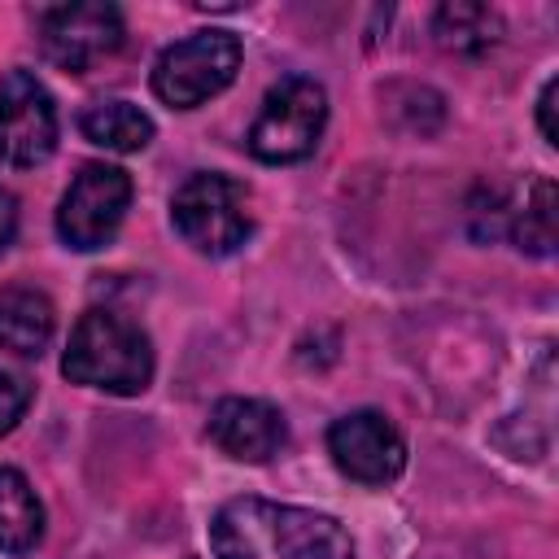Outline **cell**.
Returning a JSON list of instances; mask_svg holds the SVG:
<instances>
[{
  "mask_svg": "<svg viewBox=\"0 0 559 559\" xmlns=\"http://www.w3.org/2000/svg\"><path fill=\"white\" fill-rule=\"evenodd\" d=\"M214 559H354V542L341 520L266 502V498H231L210 520Z\"/></svg>",
  "mask_w": 559,
  "mask_h": 559,
  "instance_id": "6da1fadb",
  "label": "cell"
},
{
  "mask_svg": "<svg viewBox=\"0 0 559 559\" xmlns=\"http://www.w3.org/2000/svg\"><path fill=\"white\" fill-rule=\"evenodd\" d=\"M61 371L70 384L131 397L153 380V345L131 319L114 310H87L70 332Z\"/></svg>",
  "mask_w": 559,
  "mask_h": 559,
  "instance_id": "7a4b0ae2",
  "label": "cell"
},
{
  "mask_svg": "<svg viewBox=\"0 0 559 559\" xmlns=\"http://www.w3.org/2000/svg\"><path fill=\"white\" fill-rule=\"evenodd\" d=\"M170 223L175 231L205 258H227L236 253L249 231H253V214H249V188L218 175V170H201L188 175L175 197H170Z\"/></svg>",
  "mask_w": 559,
  "mask_h": 559,
  "instance_id": "3957f363",
  "label": "cell"
},
{
  "mask_svg": "<svg viewBox=\"0 0 559 559\" xmlns=\"http://www.w3.org/2000/svg\"><path fill=\"white\" fill-rule=\"evenodd\" d=\"M323 122H328L323 83H314L306 74H288L262 96V109L249 127V153L258 162H271V166L301 162L314 153Z\"/></svg>",
  "mask_w": 559,
  "mask_h": 559,
  "instance_id": "277c9868",
  "label": "cell"
},
{
  "mask_svg": "<svg viewBox=\"0 0 559 559\" xmlns=\"http://www.w3.org/2000/svg\"><path fill=\"white\" fill-rule=\"evenodd\" d=\"M240 70V39L231 31H197L153 61V96L170 109H197L218 96Z\"/></svg>",
  "mask_w": 559,
  "mask_h": 559,
  "instance_id": "5b68a950",
  "label": "cell"
},
{
  "mask_svg": "<svg viewBox=\"0 0 559 559\" xmlns=\"http://www.w3.org/2000/svg\"><path fill=\"white\" fill-rule=\"evenodd\" d=\"M127 205H131V175L109 162H87L70 179L57 205V236L79 253L105 249L122 227Z\"/></svg>",
  "mask_w": 559,
  "mask_h": 559,
  "instance_id": "8992f818",
  "label": "cell"
},
{
  "mask_svg": "<svg viewBox=\"0 0 559 559\" xmlns=\"http://www.w3.org/2000/svg\"><path fill=\"white\" fill-rule=\"evenodd\" d=\"M39 44L44 57L66 74H87L96 61L122 48V13L105 0L52 4L39 13Z\"/></svg>",
  "mask_w": 559,
  "mask_h": 559,
  "instance_id": "52a82bcc",
  "label": "cell"
},
{
  "mask_svg": "<svg viewBox=\"0 0 559 559\" xmlns=\"http://www.w3.org/2000/svg\"><path fill=\"white\" fill-rule=\"evenodd\" d=\"M57 148V105L31 70H9L0 79V162L31 170Z\"/></svg>",
  "mask_w": 559,
  "mask_h": 559,
  "instance_id": "ba28073f",
  "label": "cell"
},
{
  "mask_svg": "<svg viewBox=\"0 0 559 559\" xmlns=\"http://www.w3.org/2000/svg\"><path fill=\"white\" fill-rule=\"evenodd\" d=\"M332 463L362 485H389L406 467V441L380 411H349L328 428Z\"/></svg>",
  "mask_w": 559,
  "mask_h": 559,
  "instance_id": "9c48e42d",
  "label": "cell"
},
{
  "mask_svg": "<svg viewBox=\"0 0 559 559\" xmlns=\"http://www.w3.org/2000/svg\"><path fill=\"white\" fill-rule=\"evenodd\" d=\"M205 432L227 459H240V463H266L288 441L284 411L262 402V397H223V402H214Z\"/></svg>",
  "mask_w": 559,
  "mask_h": 559,
  "instance_id": "30bf717a",
  "label": "cell"
},
{
  "mask_svg": "<svg viewBox=\"0 0 559 559\" xmlns=\"http://www.w3.org/2000/svg\"><path fill=\"white\" fill-rule=\"evenodd\" d=\"M57 310L35 288H0V349L17 358H39L52 341Z\"/></svg>",
  "mask_w": 559,
  "mask_h": 559,
  "instance_id": "8fae6325",
  "label": "cell"
},
{
  "mask_svg": "<svg viewBox=\"0 0 559 559\" xmlns=\"http://www.w3.org/2000/svg\"><path fill=\"white\" fill-rule=\"evenodd\" d=\"M44 537V507L17 467H0V550L31 555Z\"/></svg>",
  "mask_w": 559,
  "mask_h": 559,
  "instance_id": "7c38bea8",
  "label": "cell"
},
{
  "mask_svg": "<svg viewBox=\"0 0 559 559\" xmlns=\"http://www.w3.org/2000/svg\"><path fill=\"white\" fill-rule=\"evenodd\" d=\"M79 131L109 153H140L153 140V118L131 100H96L83 109Z\"/></svg>",
  "mask_w": 559,
  "mask_h": 559,
  "instance_id": "4fadbf2b",
  "label": "cell"
},
{
  "mask_svg": "<svg viewBox=\"0 0 559 559\" xmlns=\"http://www.w3.org/2000/svg\"><path fill=\"white\" fill-rule=\"evenodd\" d=\"M432 35H437L441 48L476 57V52H485V48L498 44V35H502V17H498L489 4L454 0V4H441V9L432 13Z\"/></svg>",
  "mask_w": 559,
  "mask_h": 559,
  "instance_id": "5bb4252c",
  "label": "cell"
},
{
  "mask_svg": "<svg viewBox=\"0 0 559 559\" xmlns=\"http://www.w3.org/2000/svg\"><path fill=\"white\" fill-rule=\"evenodd\" d=\"M511 236L524 253L533 258H550L555 245H559V192H555V179L537 175L524 192V205L515 210V223H511Z\"/></svg>",
  "mask_w": 559,
  "mask_h": 559,
  "instance_id": "9a60e30c",
  "label": "cell"
},
{
  "mask_svg": "<svg viewBox=\"0 0 559 559\" xmlns=\"http://www.w3.org/2000/svg\"><path fill=\"white\" fill-rule=\"evenodd\" d=\"M26 406H31V384L22 376H13V371H0V437L17 428Z\"/></svg>",
  "mask_w": 559,
  "mask_h": 559,
  "instance_id": "2e32d148",
  "label": "cell"
},
{
  "mask_svg": "<svg viewBox=\"0 0 559 559\" xmlns=\"http://www.w3.org/2000/svg\"><path fill=\"white\" fill-rule=\"evenodd\" d=\"M555 96H559V79H546V87H542V96H537V122H542L546 144H559V127H555Z\"/></svg>",
  "mask_w": 559,
  "mask_h": 559,
  "instance_id": "e0dca14e",
  "label": "cell"
},
{
  "mask_svg": "<svg viewBox=\"0 0 559 559\" xmlns=\"http://www.w3.org/2000/svg\"><path fill=\"white\" fill-rule=\"evenodd\" d=\"M13 231H17V201H13V192L0 188V253L9 249Z\"/></svg>",
  "mask_w": 559,
  "mask_h": 559,
  "instance_id": "ac0fdd59",
  "label": "cell"
}]
</instances>
